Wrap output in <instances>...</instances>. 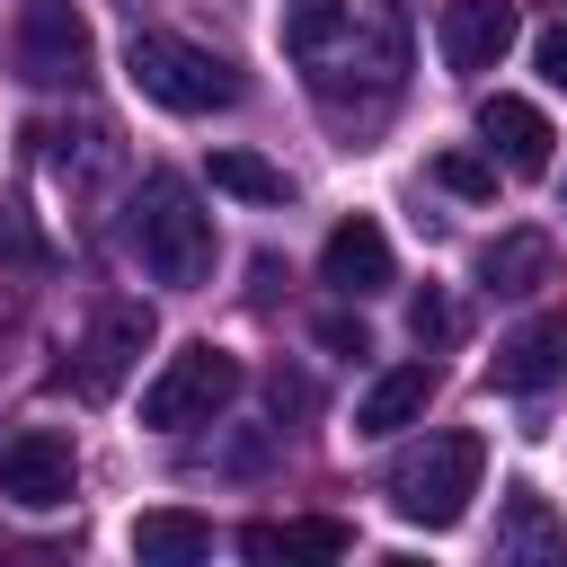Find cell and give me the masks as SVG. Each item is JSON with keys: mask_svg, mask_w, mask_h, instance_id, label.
Wrapping results in <instances>:
<instances>
[{"mask_svg": "<svg viewBox=\"0 0 567 567\" xmlns=\"http://www.w3.org/2000/svg\"><path fill=\"white\" fill-rule=\"evenodd\" d=\"M284 53L310 71L319 106L346 115V89H363V106L381 115L408 71V18L390 0H284Z\"/></svg>", "mask_w": 567, "mask_h": 567, "instance_id": "obj_1", "label": "cell"}, {"mask_svg": "<svg viewBox=\"0 0 567 567\" xmlns=\"http://www.w3.org/2000/svg\"><path fill=\"white\" fill-rule=\"evenodd\" d=\"M133 257L159 275V284H204L213 275V213L195 204V186L186 177H168V168H151L142 186H133Z\"/></svg>", "mask_w": 567, "mask_h": 567, "instance_id": "obj_2", "label": "cell"}, {"mask_svg": "<svg viewBox=\"0 0 567 567\" xmlns=\"http://www.w3.org/2000/svg\"><path fill=\"white\" fill-rule=\"evenodd\" d=\"M478 470H487V443H478L470 425L425 434L416 452L390 461V505H399L408 523H425V532H452V523L470 514V496H478Z\"/></svg>", "mask_w": 567, "mask_h": 567, "instance_id": "obj_3", "label": "cell"}, {"mask_svg": "<svg viewBox=\"0 0 567 567\" xmlns=\"http://www.w3.org/2000/svg\"><path fill=\"white\" fill-rule=\"evenodd\" d=\"M124 71H133V89H142L151 106H168V115H213V106L239 97V71H230L221 53H204V44H186V35H133V44H124Z\"/></svg>", "mask_w": 567, "mask_h": 567, "instance_id": "obj_4", "label": "cell"}, {"mask_svg": "<svg viewBox=\"0 0 567 567\" xmlns=\"http://www.w3.org/2000/svg\"><path fill=\"white\" fill-rule=\"evenodd\" d=\"M239 354H221L213 337H195V346H177L159 372H151V390H142V425H159V434H177V425H213L230 399H239Z\"/></svg>", "mask_w": 567, "mask_h": 567, "instance_id": "obj_5", "label": "cell"}, {"mask_svg": "<svg viewBox=\"0 0 567 567\" xmlns=\"http://www.w3.org/2000/svg\"><path fill=\"white\" fill-rule=\"evenodd\" d=\"M18 71H27L35 89L89 80V18H80L71 0H27V18H18Z\"/></svg>", "mask_w": 567, "mask_h": 567, "instance_id": "obj_6", "label": "cell"}, {"mask_svg": "<svg viewBox=\"0 0 567 567\" xmlns=\"http://www.w3.org/2000/svg\"><path fill=\"white\" fill-rule=\"evenodd\" d=\"M71 478H80V461H71V434H53V425H27V434H9V443H0V496H9V505H27V514H53V505H71Z\"/></svg>", "mask_w": 567, "mask_h": 567, "instance_id": "obj_7", "label": "cell"}, {"mask_svg": "<svg viewBox=\"0 0 567 567\" xmlns=\"http://www.w3.org/2000/svg\"><path fill=\"white\" fill-rule=\"evenodd\" d=\"M487 381H496V390H514V399H532V390L567 381V310H540V319H523L514 337H496Z\"/></svg>", "mask_w": 567, "mask_h": 567, "instance_id": "obj_8", "label": "cell"}, {"mask_svg": "<svg viewBox=\"0 0 567 567\" xmlns=\"http://www.w3.org/2000/svg\"><path fill=\"white\" fill-rule=\"evenodd\" d=\"M434 44L452 71H496L514 53V0H452L434 18Z\"/></svg>", "mask_w": 567, "mask_h": 567, "instance_id": "obj_9", "label": "cell"}, {"mask_svg": "<svg viewBox=\"0 0 567 567\" xmlns=\"http://www.w3.org/2000/svg\"><path fill=\"white\" fill-rule=\"evenodd\" d=\"M319 275H328L346 301H363V292H390V284H399V266H390V230H381L372 213L337 221V230H328V248H319Z\"/></svg>", "mask_w": 567, "mask_h": 567, "instance_id": "obj_10", "label": "cell"}, {"mask_svg": "<svg viewBox=\"0 0 567 567\" xmlns=\"http://www.w3.org/2000/svg\"><path fill=\"white\" fill-rule=\"evenodd\" d=\"M478 133H487V151L514 168V177H540L549 159H558V133H549V115L532 106V97H478Z\"/></svg>", "mask_w": 567, "mask_h": 567, "instance_id": "obj_11", "label": "cell"}, {"mask_svg": "<svg viewBox=\"0 0 567 567\" xmlns=\"http://www.w3.org/2000/svg\"><path fill=\"white\" fill-rule=\"evenodd\" d=\"M142 346H151V310H142V301H115V310L89 328V346H80V390H89V399H106V390L133 372V354H142Z\"/></svg>", "mask_w": 567, "mask_h": 567, "instance_id": "obj_12", "label": "cell"}, {"mask_svg": "<svg viewBox=\"0 0 567 567\" xmlns=\"http://www.w3.org/2000/svg\"><path fill=\"white\" fill-rule=\"evenodd\" d=\"M478 284H487L496 301L540 292V284H549V230H505V239H487V248H478Z\"/></svg>", "mask_w": 567, "mask_h": 567, "instance_id": "obj_13", "label": "cell"}, {"mask_svg": "<svg viewBox=\"0 0 567 567\" xmlns=\"http://www.w3.org/2000/svg\"><path fill=\"white\" fill-rule=\"evenodd\" d=\"M425 399H434V363H399L354 399V434H399V425L425 416Z\"/></svg>", "mask_w": 567, "mask_h": 567, "instance_id": "obj_14", "label": "cell"}, {"mask_svg": "<svg viewBox=\"0 0 567 567\" xmlns=\"http://www.w3.org/2000/svg\"><path fill=\"white\" fill-rule=\"evenodd\" d=\"M133 558L142 567H195V558H213V523L186 514V505H151L133 523Z\"/></svg>", "mask_w": 567, "mask_h": 567, "instance_id": "obj_15", "label": "cell"}, {"mask_svg": "<svg viewBox=\"0 0 567 567\" xmlns=\"http://www.w3.org/2000/svg\"><path fill=\"white\" fill-rule=\"evenodd\" d=\"M496 558H567V523L549 514V496L505 487V514H496Z\"/></svg>", "mask_w": 567, "mask_h": 567, "instance_id": "obj_16", "label": "cell"}, {"mask_svg": "<svg viewBox=\"0 0 567 567\" xmlns=\"http://www.w3.org/2000/svg\"><path fill=\"white\" fill-rule=\"evenodd\" d=\"M239 549H248V558H346L354 532H346V523H284V532H275V523H248Z\"/></svg>", "mask_w": 567, "mask_h": 567, "instance_id": "obj_17", "label": "cell"}, {"mask_svg": "<svg viewBox=\"0 0 567 567\" xmlns=\"http://www.w3.org/2000/svg\"><path fill=\"white\" fill-rule=\"evenodd\" d=\"M213 186L239 195V204H292V177L275 159H257V151H213Z\"/></svg>", "mask_w": 567, "mask_h": 567, "instance_id": "obj_18", "label": "cell"}, {"mask_svg": "<svg viewBox=\"0 0 567 567\" xmlns=\"http://www.w3.org/2000/svg\"><path fill=\"white\" fill-rule=\"evenodd\" d=\"M434 186L487 204V195H496V159H478V151H434Z\"/></svg>", "mask_w": 567, "mask_h": 567, "instance_id": "obj_19", "label": "cell"}, {"mask_svg": "<svg viewBox=\"0 0 567 567\" xmlns=\"http://www.w3.org/2000/svg\"><path fill=\"white\" fill-rule=\"evenodd\" d=\"M408 337H416V346H443V337H452V301H443L434 284L408 301Z\"/></svg>", "mask_w": 567, "mask_h": 567, "instance_id": "obj_20", "label": "cell"}, {"mask_svg": "<svg viewBox=\"0 0 567 567\" xmlns=\"http://www.w3.org/2000/svg\"><path fill=\"white\" fill-rule=\"evenodd\" d=\"M319 346H328V354H346V363H354V354H372L363 319H346V310H328V319H319Z\"/></svg>", "mask_w": 567, "mask_h": 567, "instance_id": "obj_21", "label": "cell"}, {"mask_svg": "<svg viewBox=\"0 0 567 567\" xmlns=\"http://www.w3.org/2000/svg\"><path fill=\"white\" fill-rule=\"evenodd\" d=\"M266 399H275V416H284V408H292V416H310V381H301V372H275V381H266Z\"/></svg>", "mask_w": 567, "mask_h": 567, "instance_id": "obj_22", "label": "cell"}, {"mask_svg": "<svg viewBox=\"0 0 567 567\" xmlns=\"http://www.w3.org/2000/svg\"><path fill=\"white\" fill-rule=\"evenodd\" d=\"M540 80H549V89H567V18L540 35Z\"/></svg>", "mask_w": 567, "mask_h": 567, "instance_id": "obj_23", "label": "cell"}]
</instances>
